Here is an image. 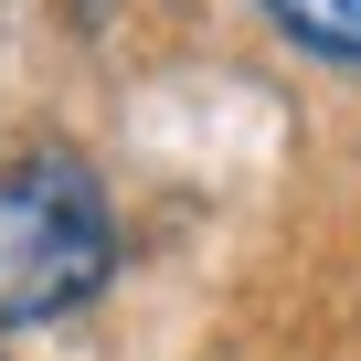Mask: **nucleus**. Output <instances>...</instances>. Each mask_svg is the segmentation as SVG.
Listing matches in <instances>:
<instances>
[{
  "label": "nucleus",
  "instance_id": "nucleus-2",
  "mask_svg": "<svg viewBox=\"0 0 361 361\" xmlns=\"http://www.w3.org/2000/svg\"><path fill=\"white\" fill-rule=\"evenodd\" d=\"M255 11H266L298 54H319V64L361 75V0H255Z\"/></svg>",
  "mask_w": 361,
  "mask_h": 361
},
{
  "label": "nucleus",
  "instance_id": "nucleus-1",
  "mask_svg": "<svg viewBox=\"0 0 361 361\" xmlns=\"http://www.w3.org/2000/svg\"><path fill=\"white\" fill-rule=\"evenodd\" d=\"M117 287V213L85 149L32 138L0 159V329L75 319Z\"/></svg>",
  "mask_w": 361,
  "mask_h": 361
}]
</instances>
